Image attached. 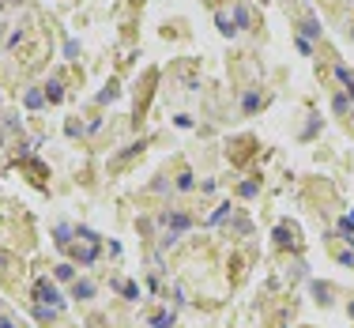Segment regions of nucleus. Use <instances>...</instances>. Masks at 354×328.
Wrapping results in <instances>:
<instances>
[{"mask_svg":"<svg viewBox=\"0 0 354 328\" xmlns=\"http://www.w3.org/2000/svg\"><path fill=\"white\" fill-rule=\"evenodd\" d=\"M215 23H219V30H222V34H234V30H237V26H230V19H226V15H219Z\"/></svg>","mask_w":354,"mask_h":328,"instance_id":"obj_9","label":"nucleus"},{"mask_svg":"<svg viewBox=\"0 0 354 328\" xmlns=\"http://www.w3.org/2000/svg\"><path fill=\"white\" fill-rule=\"evenodd\" d=\"M347 95H351V102H354V79H351V83H347Z\"/></svg>","mask_w":354,"mask_h":328,"instance_id":"obj_17","label":"nucleus"},{"mask_svg":"<svg viewBox=\"0 0 354 328\" xmlns=\"http://www.w3.org/2000/svg\"><path fill=\"white\" fill-rule=\"evenodd\" d=\"M151 328H174V313H155Z\"/></svg>","mask_w":354,"mask_h":328,"instance_id":"obj_5","label":"nucleus"},{"mask_svg":"<svg viewBox=\"0 0 354 328\" xmlns=\"http://www.w3.org/2000/svg\"><path fill=\"white\" fill-rule=\"evenodd\" d=\"M0 328H11V321H8V317H0Z\"/></svg>","mask_w":354,"mask_h":328,"instance_id":"obj_18","label":"nucleus"},{"mask_svg":"<svg viewBox=\"0 0 354 328\" xmlns=\"http://www.w3.org/2000/svg\"><path fill=\"white\" fill-rule=\"evenodd\" d=\"M34 294H38V317H53V313L64 310V298L57 294V287H53L49 279H38Z\"/></svg>","mask_w":354,"mask_h":328,"instance_id":"obj_1","label":"nucleus"},{"mask_svg":"<svg viewBox=\"0 0 354 328\" xmlns=\"http://www.w3.org/2000/svg\"><path fill=\"white\" fill-rule=\"evenodd\" d=\"M336 76H339V79H343V83H351V79H354V76H351V72H347V64H336Z\"/></svg>","mask_w":354,"mask_h":328,"instance_id":"obj_12","label":"nucleus"},{"mask_svg":"<svg viewBox=\"0 0 354 328\" xmlns=\"http://www.w3.org/2000/svg\"><path fill=\"white\" fill-rule=\"evenodd\" d=\"M241 196H256V181H245L241 185Z\"/></svg>","mask_w":354,"mask_h":328,"instance_id":"obj_16","label":"nucleus"},{"mask_svg":"<svg viewBox=\"0 0 354 328\" xmlns=\"http://www.w3.org/2000/svg\"><path fill=\"white\" fill-rule=\"evenodd\" d=\"M339 230H343V234H351V230H354V211H351V215H343V219H339Z\"/></svg>","mask_w":354,"mask_h":328,"instance_id":"obj_8","label":"nucleus"},{"mask_svg":"<svg viewBox=\"0 0 354 328\" xmlns=\"http://www.w3.org/2000/svg\"><path fill=\"white\" fill-rule=\"evenodd\" d=\"M121 291H125V298H140V287L136 283H121Z\"/></svg>","mask_w":354,"mask_h":328,"instance_id":"obj_10","label":"nucleus"},{"mask_svg":"<svg viewBox=\"0 0 354 328\" xmlns=\"http://www.w3.org/2000/svg\"><path fill=\"white\" fill-rule=\"evenodd\" d=\"M162 223L174 226V230H185V226H188V215H181V211H174V215H170V211H166V215H162Z\"/></svg>","mask_w":354,"mask_h":328,"instance_id":"obj_2","label":"nucleus"},{"mask_svg":"<svg viewBox=\"0 0 354 328\" xmlns=\"http://www.w3.org/2000/svg\"><path fill=\"white\" fill-rule=\"evenodd\" d=\"M347 106H351V98L339 95V98H336V113H347Z\"/></svg>","mask_w":354,"mask_h":328,"instance_id":"obj_13","label":"nucleus"},{"mask_svg":"<svg viewBox=\"0 0 354 328\" xmlns=\"http://www.w3.org/2000/svg\"><path fill=\"white\" fill-rule=\"evenodd\" d=\"M302 38L305 42H309V38H321V23H317V19H305L302 23Z\"/></svg>","mask_w":354,"mask_h":328,"instance_id":"obj_4","label":"nucleus"},{"mask_svg":"<svg viewBox=\"0 0 354 328\" xmlns=\"http://www.w3.org/2000/svg\"><path fill=\"white\" fill-rule=\"evenodd\" d=\"M351 38H354V30H351Z\"/></svg>","mask_w":354,"mask_h":328,"instance_id":"obj_19","label":"nucleus"},{"mask_svg":"<svg viewBox=\"0 0 354 328\" xmlns=\"http://www.w3.org/2000/svg\"><path fill=\"white\" fill-rule=\"evenodd\" d=\"M45 95H49L53 102H57V98H60V83H49V87H45Z\"/></svg>","mask_w":354,"mask_h":328,"instance_id":"obj_15","label":"nucleus"},{"mask_svg":"<svg viewBox=\"0 0 354 328\" xmlns=\"http://www.w3.org/2000/svg\"><path fill=\"white\" fill-rule=\"evenodd\" d=\"M26 106H42V91H30V95H26Z\"/></svg>","mask_w":354,"mask_h":328,"instance_id":"obj_14","label":"nucleus"},{"mask_svg":"<svg viewBox=\"0 0 354 328\" xmlns=\"http://www.w3.org/2000/svg\"><path fill=\"white\" fill-rule=\"evenodd\" d=\"M72 294H76V298H94V283H91V279H76Z\"/></svg>","mask_w":354,"mask_h":328,"instance_id":"obj_3","label":"nucleus"},{"mask_svg":"<svg viewBox=\"0 0 354 328\" xmlns=\"http://www.w3.org/2000/svg\"><path fill=\"white\" fill-rule=\"evenodd\" d=\"M234 19H237V26H245V23H249V11L237 4V8H234Z\"/></svg>","mask_w":354,"mask_h":328,"instance_id":"obj_11","label":"nucleus"},{"mask_svg":"<svg viewBox=\"0 0 354 328\" xmlns=\"http://www.w3.org/2000/svg\"><path fill=\"white\" fill-rule=\"evenodd\" d=\"M57 279H64V283H68V279H76V268H72V264H57Z\"/></svg>","mask_w":354,"mask_h":328,"instance_id":"obj_6","label":"nucleus"},{"mask_svg":"<svg viewBox=\"0 0 354 328\" xmlns=\"http://www.w3.org/2000/svg\"><path fill=\"white\" fill-rule=\"evenodd\" d=\"M72 242V230H68V226H57V245H68Z\"/></svg>","mask_w":354,"mask_h":328,"instance_id":"obj_7","label":"nucleus"}]
</instances>
